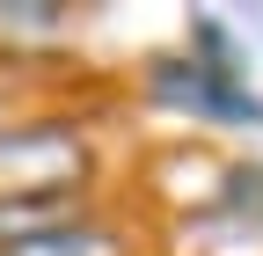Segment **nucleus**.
<instances>
[{"instance_id":"nucleus-1","label":"nucleus","mask_w":263,"mask_h":256,"mask_svg":"<svg viewBox=\"0 0 263 256\" xmlns=\"http://www.w3.org/2000/svg\"><path fill=\"white\" fill-rule=\"evenodd\" d=\"M154 242H161V227L146 205L95 198V205H73L59 220H29V227L0 234V256H161Z\"/></svg>"}]
</instances>
